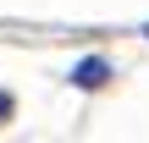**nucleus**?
Wrapping results in <instances>:
<instances>
[{
  "label": "nucleus",
  "instance_id": "1",
  "mask_svg": "<svg viewBox=\"0 0 149 143\" xmlns=\"http://www.w3.org/2000/svg\"><path fill=\"white\" fill-rule=\"evenodd\" d=\"M66 77H72V88L94 94V88H105V83H111L116 72H111V61H105V55H83V61H77V66H72Z\"/></svg>",
  "mask_w": 149,
  "mask_h": 143
},
{
  "label": "nucleus",
  "instance_id": "3",
  "mask_svg": "<svg viewBox=\"0 0 149 143\" xmlns=\"http://www.w3.org/2000/svg\"><path fill=\"white\" fill-rule=\"evenodd\" d=\"M144 33H149V28H144Z\"/></svg>",
  "mask_w": 149,
  "mask_h": 143
},
{
  "label": "nucleus",
  "instance_id": "2",
  "mask_svg": "<svg viewBox=\"0 0 149 143\" xmlns=\"http://www.w3.org/2000/svg\"><path fill=\"white\" fill-rule=\"evenodd\" d=\"M11 116H17V99H11V94H0V127H6Z\"/></svg>",
  "mask_w": 149,
  "mask_h": 143
}]
</instances>
